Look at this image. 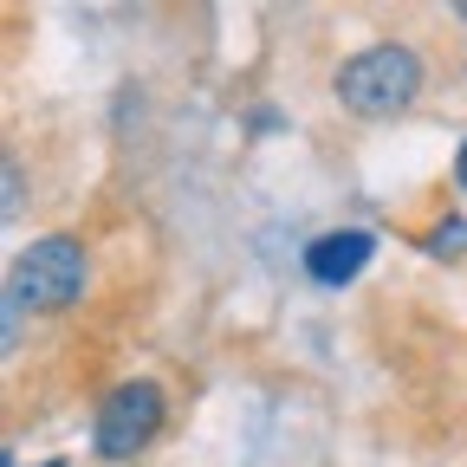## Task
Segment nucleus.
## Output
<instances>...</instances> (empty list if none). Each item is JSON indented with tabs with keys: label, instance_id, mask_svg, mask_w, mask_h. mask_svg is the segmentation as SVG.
I'll use <instances>...</instances> for the list:
<instances>
[{
	"label": "nucleus",
	"instance_id": "4",
	"mask_svg": "<svg viewBox=\"0 0 467 467\" xmlns=\"http://www.w3.org/2000/svg\"><path fill=\"white\" fill-rule=\"evenodd\" d=\"M370 254H377V234L370 227H331V234H318V241L306 247V279L312 285H350L364 266H370Z\"/></svg>",
	"mask_w": 467,
	"mask_h": 467
},
{
	"label": "nucleus",
	"instance_id": "3",
	"mask_svg": "<svg viewBox=\"0 0 467 467\" xmlns=\"http://www.w3.org/2000/svg\"><path fill=\"white\" fill-rule=\"evenodd\" d=\"M169 422V396L156 377H124L117 389H104L98 416H91V454L98 461H137Z\"/></svg>",
	"mask_w": 467,
	"mask_h": 467
},
{
	"label": "nucleus",
	"instance_id": "1",
	"mask_svg": "<svg viewBox=\"0 0 467 467\" xmlns=\"http://www.w3.org/2000/svg\"><path fill=\"white\" fill-rule=\"evenodd\" d=\"M422 85H429V66H422V52L416 46H402V39H377V46H358L337 66V78H331V91H337V104L350 110V117H402L409 104L422 98Z\"/></svg>",
	"mask_w": 467,
	"mask_h": 467
},
{
	"label": "nucleus",
	"instance_id": "8",
	"mask_svg": "<svg viewBox=\"0 0 467 467\" xmlns=\"http://www.w3.org/2000/svg\"><path fill=\"white\" fill-rule=\"evenodd\" d=\"M39 467H66V461H58V454H52V461H39Z\"/></svg>",
	"mask_w": 467,
	"mask_h": 467
},
{
	"label": "nucleus",
	"instance_id": "2",
	"mask_svg": "<svg viewBox=\"0 0 467 467\" xmlns=\"http://www.w3.org/2000/svg\"><path fill=\"white\" fill-rule=\"evenodd\" d=\"M91 285V254L78 234H39L33 247H20L7 273V312H66L85 299Z\"/></svg>",
	"mask_w": 467,
	"mask_h": 467
},
{
	"label": "nucleus",
	"instance_id": "6",
	"mask_svg": "<svg viewBox=\"0 0 467 467\" xmlns=\"http://www.w3.org/2000/svg\"><path fill=\"white\" fill-rule=\"evenodd\" d=\"M454 189L467 195V137H461V150H454Z\"/></svg>",
	"mask_w": 467,
	"mask_h": 467
},
{
	"label": "nucleus",
	"instance_id": "7",
	"mask_svg": "<svg viewBox=\"0 0 467 467\" xmlns=\"http://www.w3.org/2000/svg\"><path fill=\"white\" fill-rule=\"evenodd\" d=\"M454 20H467V0H454Z\"/></svg>",
	"mask_w": 467,
	"mask_h": 467
},
{
	"label": "nucleus",
	"instance_id": "5",
	"mask_svg": "<svg viewBox=\"0 0 467 467\" xmlns=\"http://www.w3.org/2000/svg\"><path fill=\"white\" fill-rule=\"evenodd\" d=\"M429 247H435V254H461V247H467V221H441Z\"/></svg>",
	"mask_w": 467,
	"mask_h": 467
}]
</instances>
